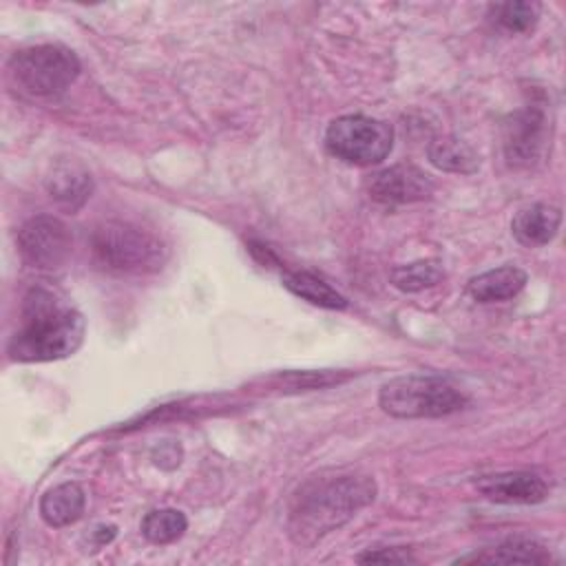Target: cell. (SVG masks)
<instances>
[{
  "instance_id": "6da1fadb",
  "label": "cell",
  "mask_w": 566,
  "mask_h": 566,
  "mask_svg": "<svg viewBox=\"0 0 566 566\" xmlns=\"http://www.w3.org/2000/svg\"><path fill=\"white\" fill-rule=\"evenodd\" d=\"M374 497L376 482L369 475H314L292 495L287 515L290 537L298 546H312L349 522Z\"/></svg>"
},
{
  "instance_id": "e0dca14e",
  "label": "cell",
  "mask_w": 566,
  "mask_h": 566,
  "mask_svg": "<svg viewBox=\"0 0 566 566\" xmlns=\"http://www.w3.org/2000/svg\"><path fill=\"white\" fill-rule=\"evenodd\" d=\"M429 159L433 166H438L440 170L447 172H475L480 166L478 155L471 150V146H467L462 139L453 137V135H444V137H436L429 144Z\"/></svg>"
},
{
  "instance_id": "7402d4cb",
  "label": "cell",
  "mask_w": 566,
  "mask_h": 566,
  "mask_svg": "<svg viewBox=\"0 0 566 566\" xmlns=\"http://www.w3.org/2000/svg\"><path fill=\"white\" fill-rule=\"evenodd\" d=\"M360 564H413L418 562L407 548H378V551H367L356 557Z\"/></svg>"
},
{
  "instance_id": "8992f818",
  "label": "cell",
  "mask_w": 566,
  "mask_h": 566,
  "mask_svg": "<svg viewBox=\"0 0 566 566\" xmlns=\"http://www.w3.org/2000/svg\"><path fill=\"white\" fill-rule=\"evenodd\" d=\"M325 146L345 164L374 166L391 153L394 128L367 115H343L327 126Z\"/></svg>"
},
{
  "instance_id": "7c38bea8",
  "label": "cell",
  "mask_w": 566,
  "mask_h": 566,
  "mask_svg": "<svg viewBox=\"0 0 566 566\" xmlns=\"http://www.w3.org/2000/svg\"><path fill=\"white\" fill-rule=\"evenodd\" d=\"M559 223H562V210L557 206L531 203L520 208L513 214L511 232L522 245L537 248L555 239Z\"/></svg>"
},
{
  "instance_id": "9c48e42d",
  "label": "cell",
  "mask_w": 566,
  "mask_h": 566,
  "mask_svg": "<svg viewBox=\"0 0 566 566\" xmlns=\"http://www.w3.org/2000/svg\"><path fill=\"white\" fill-rule=\"evenodd\" d=\"M367 192L385 206H402L424 201L433 192V181L413 164H396L378 170L367 181Z\"/></svg>"
},
{
  "instance_id": "30bf717a",
  "label": "cell",
  "mask_w": 566,
  "mask_h": 566,
  "mask_svg": "<svg viewBox=\"0 0 566 566\" xmlns=\"http://www.w3.org/2000/svg\"><path fill=\"white\" fill-rule=\"evenodd\" d=\"M475 486L484 497L500 504H537L548 495L546 480L531 471H506L484 475L475 482Z\"/></svg>"
},
{
  "instance_id": "ffe728a7",
  "label": "cell",
  "mask_w": 566,
  "mask_h": 566,
  "mask_svg": "<svg viewBox=\"0 0 566 566\" xmlns=\"http://www.w3.org/2000/svg\"><path fill=\"white\" fill-rule=\"evenodd\" d=\"M389 279L394 287L402 292H420L438 285L444 279V272L436 261H416V263L394 268Z\"/></svg>"
},
{
  "instance_id": "ba28073f",
  "label": "cell",
  "mask_w": 566,
  "mask_h": 566,
  "mask_svg": "<svg viewBox=\"0 0 566 566\" xmlns=\"http://www.w3.org/2000/svg\"><path fill=\"white\" fill-rule=\"evenodd\" d=\"M548 119L542 106L528 104L504 122V157L513 168L535 166L548 144Z\"/></svg>"
},
{
  "instance_id": "3957f363",
  "label": "cell",
  "mask_w": 566,
  "mask_h": 566,
  "mask_svg": "<svg viewBox=\"0 0 566 566\" xmlns=\"http://www.w3.org/2000/svg\"><path fill=\"white\" fill-rule=\"evenodd\" d=\"M91 252L99 268L117 274H148L161 270L168 250L150 230L128 221H104L91 232Z\"/></svg>"
},
{
  "instance_id": "d6986e66",
  "label": "cell",
  "mask_w": 566,
  "mask_h": 566,
  "mask_svg": "<svg viewBox=\"0 0 566 566\" xmlns=\"http://www.w3.org/2000/svg\"><path fill=\"white\" fill-rule=\"evenodd\" d=\"M188 520L177 509H159L146 513L142 520V533L153 544H170L184 535Z\"/></svg>"
},
{
  "instance_id": "2e32d148",
  "label": "cell",
  "mask_w": 566,
  "mask_h": 566,
  "mask_svg": "<svg viewBox=\"0 0 566 566\" xmlns=\"http://www.w3.org/2000/svg\"><path fill=\"white\" fill-rule=\"evenodd\" d=\"M283 285L296 294L298 298L318 305V307H327V310H345L347 307V298L332 287L327 281L318 279L312 272H283Z\"/></svg>"
},
{
  "instance_id": "44dd1931",
  "label": "cell",
  "mask_w": 566,
  "mask_h": 566,
  "mask_svg": "<svg viewBox=\"0 0 566 566\" xmlns=\"http://www.w3.org/2000/svg\"><path fill=\"white\" fill-rule=\"evenodd\" d=\"M491 18L506 31L513 33H522L528 31L531 27H535L537 18H539V4L537 2H497L489 7Z\"/></svg>"
},
{
  "instance_id": "5b68a950",
  "label": "cell",
  "mask_w": 566,
  "mask_h": 566,
  "mask_svg": "<svg viewBox=\"0 0 566 566\" xmlns=\"http://www.w3.org/2000/svg\"><path fill=\"white\" fill-rule=\"evenodd\" d=\"M9 75L31 97H57L80 75V60L62 44H35L11 55Z\"/></svg>"
},
{
  "instance_id": "8fae6325",
  "label": "cell",
  "mask_w": 566,
  "mask_h": 566,
  "mask_svg": "<svg viewBox=\"0 0 566 566\" xmlns=\"http://www.w3.org/2000/svg\"><path fill=\"white\" fill-rule=\"evenodd\" d=\"M46 192L51 195V199H55L60 206L69 208V210H77L82 208L91 192H93V177L91 172L80 166L77 161H57L46 179H44Z\"/></svg>"
},
{
  "instance_id": "277c9868",
  "label": "cell",
  "mask_w": 566,
  "mask_h": 566,
  "mask_svg": "<svg viewBox=\"0 0 566 566\" xmlns=\"http://www.w3.org/2000/svg\"><path fill=\"white\" fill-rule=\"evenodd\" d=\"M378 405L394 418H442L462 411L469 398L449 378L407 374L380 387Z\"/></svg>"
},
{
  "instance_id": "4fadbf2b",
  "label": "cell",
  "mask_w": 566,
  "mask_h": 566,
  "mask_svg": "<svg viewBox=\"0 0 566 566\" xmlns=\"http://www.w3.org/2000/svg\"><path fill=\"white\" fill-rule=\"evenodd\" d=\"M526 285V272L515 265H502L473 276L467 285L478 303H497L517 296Z\"/></svg>"
},
{
  "instance_id": "7a4b0ae2",
  "label": "cell",
  "mask_w": 566,
  "mask_h": 566,
  "mask_svg": "<svg viewBox=\"0 0 566 566\" xmlns=\"http://www.w3.org/2000/svg\"><path fill=\"white\" fill-rule=\"evenodd\" d=\"M20 327L9 340V358L44 363L71 356L84 340L82 314L46 287H31L22 301Z\"/></svg>"
},
{
  "instance_id": "ac0fdd59",
  "label": "cell",
  "mask_w": 566,
  "mask_h": 566,
  "mask_svg": "<svg viewBox=\"0 0 566 566\" xmlns=\"http://www.w3.org/2000/svg\"><path fill=\"white\" fill-rule=\"evenodd\" d=\"M349 374L343 371H283L268 376L263 380V389L268 391H303V389H321L334 382L345 380Z\"/></svg>"
},
{
  "instance_id": "603a6c76",
  "label": "cell",
  "mask_w": 566,
  "mask_h": 566,
  "mask_svg": "<svg viewBox=\"0 0 566 566\" xmlns=\"http://www.w3.org/2000/svg\"><path fill=\"white\" fill-rule=\"evenodd\" d=\"M93 537H95V546L99 548V546L108 544V542L115 537V526H113V524H108V526H97V528L93 531Z\"/></svg>"
},
{
  "instance_id": "52a82bcc",
  "label": "cell",
  "mask_w": 566,
  "mask_h": 566,
  "mask_svg": "<svg viewBox=\"0 0 566 566\" xmlns=\"http://www.w3.org/2000/svg\"><path fill=\"white\" fill-rule=\"evenodd\" d=\"M15 243L27 265L38 270H55L69 259L73 237L62 219L38 214L20 226Z\"/></svg>"
},
{
  "instance_id": "5bb4252c",
  "label": "cell",
  "mask_w": 566,
  "mask_h": 566,
  "mask_svg": "<svg viewBox=\"0 0 566 566\" xmlns=\"http://www.w3.org/2000/svg\"><path fill=\"white\" fill-rule=\"evenodd\" d=\"M86 495L80 484L64 482L49 489L40 500V515L49 526H69L77 522L84 513Z\"/></svg>"
},
{
  "instance_id": "9a60e30c",
  "label": "cell",
  "mask_w": 566,
  "mask_h": 566,
  "mask_svg": "<svg viewBox=\"0 0 566 566\" xmlns=\"http://www.w3.org/2000/svg\"><path fill=\"white\" fill-rule=\"evenodd\" d=\"M458 564H548L551 553L533 539H506L493 548L464 555Z\"/></svg>"
}]
</instances>
